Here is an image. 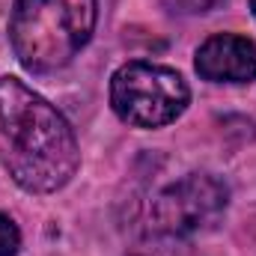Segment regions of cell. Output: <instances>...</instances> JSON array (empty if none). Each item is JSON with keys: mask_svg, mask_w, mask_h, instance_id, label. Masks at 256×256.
Wrapping results in <instances>:
<instances>
[{"mask_svg": "<svg viewBox=\"0 0 256 256\" xmlns=\"http://www.w3.org/2000/svg\"><path fill=\"white\" fill-rule=\"evenodd\" d=\"M0 158L30 194L60 191L80 164L66 116L18 78H0Z\"/></svg>", "mask_w": 256, "mask_h": 256, "instance_id": "1", "label": "cell"}, {"mask_svg": "<svg viewBox=\"0 0 256 256\" xmlns=\"http://www.w3.org/2000/svg\"><path fill=\"white\" fill-rule=\"evenodd\" d=\"M96 0H15L9 39L18 63L33 74L68 66L96 30Z\"/></svg>", "mask_w": 256, "mask_h": 256, "instance_id": "2", "label": "cell"}, {"mask_svg": "<svg viewBox=\"0 0 256 256\" xmlns=\"http://www.w3.org/2000/svg\"><path fill=\"white\" fill-rule=\"evenodd\" d=\"M191 90L176 68L134 60L110 78V104L116 116L137 128H161L185 114Z\"/></svg>", "mask_w": 256, "mask_h": 256, "instance_id": "3", "label": "cell"}, {"mask_svg": "<svg viewBox=\"0 0 256 256\" xmlns=\"http://www.w3.org/2000/svg\"><path fill=\"white\" fill-rule=\"evenodd\" d=\"M230 191L208 173H188L155 196L152 220L164 236L191 238L208 232L226 212Z\"/></svg>", "mask_w": 256, "mask_h": 256, "instance_id": "4", "label": "cell"}, {"mask_svg": "<svg viewBox=\"0 0 256 256\" xmlns=\"http://www.w3.org/2000/svg\"><path fill=\"white\" fill-rule=\"evenodd\" d=\"M196 72L200 78L218 84H248L256 74V45L232 33L212 36L196 51Z\"/></svg>", "mask_w": 256, "mask_h": 256, "instance_id": "5", "label": "cell"}, {"mask_svg": "<svg viewBox=\"0 0 256 256\" xmlns=\"http://www.w3.org/2000/svg\"><path fill=\"white\" fill-rule=\"evenodd\" d=\"M18 248H21V232H18V226H15L6 214H0V256H15Z\"/></svg>", "mask_w": 256, "mask_h": 256, "instance_id": "6", "label": "cell"}, {"mask_svg": "<svg viewBox=\"0 0 256 256\" xmlns=\"http://www.w3.org/2000/svg\"><path fill=\"white\" fill-rule=\"evenodd\" d=\"M173 12H185V15H194V12H212L214 6H220L224 0H164Z\"/></svg>", "mask_w": 256, "mask_h": 256, "instance_id": "7", "label": "cell"}, {"mask_svg": "<svg viewBox=\"0 0 256 256\" xmlns=\"http://www.w3.org/2000/svg\"><path fill=\"white\" fill-rule=\"evenodd\" d=\"M250 9H254V15H256V0H250Z\"/></svg>", "mask_w": 256, "mask_h": 256, "instance_id": "8", "label": "cell"}]
</instances>
